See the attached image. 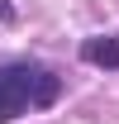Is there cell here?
I'll return each instance as SVG.
<instances>
[{
  "label": "cell",
  "instance_id": "7a4b0ae2",
  "mask_svg": "<svg viewBox=\"0 0 119 124\" xmlns=\"http://www.w3.org/2000/svg\"><path fill=\"white\" fill-rule=\"evenodd\" d=\"M81 57L95 62V67H119V38L105 33V38H86L81 43Z\"/></svg>",
  "mask_w": 119,
  "mask_h": 124
},
{
  "label": "cell",
  "instance_id": "6da1fadb",
  "mask_svg": "<svg viewBox=\"0 0 119 124\" xmlns=\"http://www.w3.org/2000/svg\"><path fill=\"white\" fill-rule=\"evenodd\" d=\"M62 81L43 67H0V124L19 119L33 105H52Z\"/></svg>",
  "mask_w": 119,
  "mask_h": 124
}]
</instances>
